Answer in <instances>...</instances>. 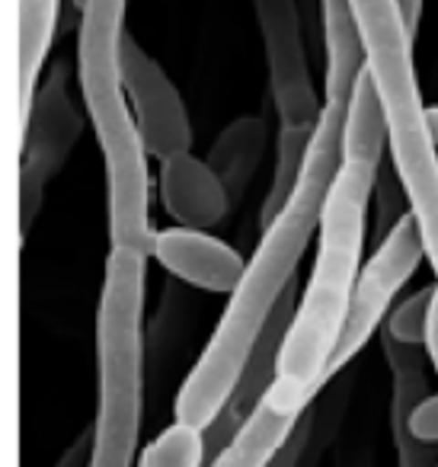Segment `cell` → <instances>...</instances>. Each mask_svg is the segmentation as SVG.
I'll return each mask as SVG.
<instances>
[{"label": "cell", "instance_id": "obj_1", "mask_svg": "<svg viewBox=\"0 0 438 467\" xmlns=\"http://www.w3.org/2000/svg\"><path fill=\"white\" fill-rule=\"evenodd\" d=\"M323 4V116L310 138L308 161L297 176V186L285 208L263 227L256 250L246 260L237 288L227 298V307L208 339L205 352L182 381L173 413L180 422L208 429L218 420L221 407L231 397L253 346L259 343L266 324L278 301L295 285L297 263L308 254V244L320 227L329 186L342 163V129L352 99L355 80L365 67L359 23L349 0H320Z\"/></svg>", "mask_w": 438, "mask_h": 467}, {"label": "cell", "instance_id": "obj_2", "mask_svg": "<svg viewBox=\"0 0 438 467\" xmlns=\"http://www.w3.org/2000/svg\"><path fill=\"white\" fill-rule=\"evenodd\" d=\"M381 167L384 161L342 154L317 227L314 269L285 337L276 384L266 397V403L278 413L304 416V410L329 388L327 371L361 275L368 199L374 195Z\"/></svg>", "mask_w": 438, "mask_h": 467}, {"label": "cell", "instance_id": "obj_3", "mask_svg": "<svg viewBox=\"0 0 438 467\" xmlns=\"http://www.w3.org/2000/svg\"><path fill=\"white\" fill-rule=\"evenodd\" d=\"M78 10V80L93 135L103 150L110 244L112 250H138L151 256L157 241L151 224V154L119 67L125 0H80Z\"/></svg>", "mask_w": 438, "mask_h": 467}, {"label": "cell", "instance_id": "obj_4", "mask_svg": "<svg viewBox=\"0 0 438 467\" xmlns=\"http://www.w3.org/2000/svg\"><path fill=\"white\" fill-rule=\"evenodd\" d=\"M359 23L365 71L384 106L391 161L410 195L422 234L425 260L438 275V144L432 138L419 80L412 71V39L397 14V0H349Z\"/></svg>", "mask_w": 438, "mask_h": 467}, {"label": "cell", "instance_id": "obj_5", "mask_svg": "<svg viewBox=\"0 0 438 467\" xmlns=\"http://www.w3.org/2000/svg\"><path fill=\"white\" fill-rule=\"evenodd\" d=\"M148 256L110 250L97 307V420L90 467H131L144 422Z\"/></svg>", "mask_w": 438, "mask_h": 467}, {"label": "cell", "instance_id": "obj_6", "mask_svg": "<svg viewBox=\"0 0 438 467\" xmlns=\"http://www.w3.org/2000/svg\"><path fill=\"white\" fill-rule=\"evenodd\" d=\"M425 256L422 234L412 214H406L384 241L374 247V256L368 260V266L361 269L359 285H355L352 305H349V317L342 327V339L333 352L329 362V384L352 365V358L368 346V339L378 333L381 320L387 317L393 298L400 295V288L410 282V275L416 273L419 260Z\"/></svg>", "mask_w": 438, "mask_h": 467}, {"label": "cell", "instance_id": "obj_7", "mask_svg": "<svg viewBox=\"0 0 438 467\" xmlns=\"http://www.w3.org/2000/svg\"><path fill=\"white\" fill-rule=\"evenodd\" d=\"M259 36L269 65V99L276 106L278 129L314 131L323 116V99L310 80L308 46L297 0H253Z\"/></svg>", "mask_w": 438, "mask_h": 467}, {"label": "cell", "instance_id": "obj_8", "mask_svg": "<svg viewBox=\"0 0 438 467\" xmlns=\"http://www.w3.org/2000/svg\"><path fill=\"white\" fill-rule=\"evenodd\" d=\"M119 67H122V84L131 109H135L141 138L148 144V154L167 161L182 150H193V125H189L186 106H182L173 80L131 39L129 29L119 42Z\"/></svg>", "mask_w": 438, "mask_h": 467}, {"label": "cell", "instance_id": "obj_9", "mask_svg": "<svg viewBox=\"0 0 438 467\" xmlns=\"http://www.w3.org/2000/svg\"><path fill=\"white\" fill-rule=\"evenodd\" d=\"M295 285L285 292V298L278 301V307L272 311L269 324H266L259 343L253 346L250 358H246V365H244V371H240L237 384H234L231 397H227V403L221 407L218 420L205 429L208 461H214L227 445H231L234 435H237L240 429L246 426V420L263 407V400L269 397L272 384H276L278 356H282L285 337H288L291 320H295V311H297V288Z\"/></svg>", "mask_w": 438, "mask_h": 467}, {"label": "cell", "instance_id": "obj_10", "mask_svg": "<svg viewBox=\"0 0 438 467\" xmlns=\"http://www.w3.org/2000/svg\"><path fill=\"white\" fill-rule=\"evenodd\" d=\"M80 131H84V119H80V109L71 99L68 65L55 61L42 78L29 122L23 129V161L36 163L48 176H55L68 163Z\"/></svg>", "mask_w": 438, "mask_h": 467}, {"label": "cell", "instance_id": "obj_11", "mask_svg": "<svg viewBox=\"0 0 438 467\" xmlns=\"http://www.w3.org/2000/svg\"><path fill=\"white\" fill-rule=\"evenodd\" d=\"M154 256L173 279L195 285L202 292H224L231 295L237 288L240 275L246 269V260L224 241L212 237L195 227H167L157 231Z\"/></svg>", "mask_w": 438, "mask_h": 467}, {"label": "cell", "instance_id": "obj_12", "mask_svg": "<svg viewBox=\"0 0 438 467\" xmlns=\"http://www.w3.org/2000/svg\"><path fill=\"white\" fill-rule=\"evenodd\" d=\"M161 199L176 224L195 231L221 224L234 205L221 176L208 167V161L193 157V150L161 161Z\"/></svg>", "mask_w": 438, "mask_h": 467}, {"label": "cell", "instance_id": "obj_13", "mask_svg": "<svg viewBox=\"0 0 438 467\" xmlns=\"http://www.w3.org/2000/svg\"><path fill=\"white\" fill-rule=\"evenodd\" d=\"M269 144V125L263 116H240L218 135V141L208 150V167L221 176V182L231 192V202H240L256 176L259 163Z\"/></svg>", "mask_w": 438, "mask_h": 467}, {"label": "cell", "instance_id": "obj_14", "mask_svg": "<svg viewBox=\"0 0 438 467\" xmlns=\"http://www.w3.org/2000/svg\"><path fill=\"white\" fill-rule=\"evenodd\" d=\"M61 0H20V131L26 129L42 84L48 48L58 29Z\"/></svg>", "mask_w": 438, "mask_h": 467}, {"label": "cell", "instance_id": "obj_15", "mask_svg": "<svg viewBox=\"0 0 438 467\" xmlns=\"http://www.w3.org/2000/svg\"><path fill=\"white\" fill-rule=\"evenodd\" d=\"M297 420L301 416L278 413L276 407L263 400V407L246 420V426L234 435V441L218 458L208 461V467H269V461L276 458V451L297 426Z\"/></svg>", "mask_w": 438, "mask_h": 467}, {"label": "cell", "instance_id": "obj_16", "mask_svg": "<svg viewBox=\"0 0 438 467\" xmlns=\"http://www.w3.org/2000/svg\"><path fill=\"white\" fill-rule=\"evenodd\" d=\"M352 394H355V375L346 368L342 371V381L329 384L320 400L310 403V439L301 461H297V467H323V461L333 451L336 439L342 432Z\"/></svg>", "mask_w": 438, "mask_h": 467}, {"label": "cell", "instance_id": "obj_17", "mask_svg": "<svg viewBox=\"0 0 438 467\" xmlns=\"http://www.w3.org/2000/svg\"><path fill=\"white\" fill-rule=\"evenodd\" d=\"M205 461H208L205 429L176 420L173 426H167L144 448L138 467H202Z\"/></svg>", "mask_w": 438, "mask_h": 467}, {"label": "cell", "instance_id": "obj_18", "mask_svg": "<svg viewBox=\"0 0 438 467\" xmlns=\"http://www.w3.org/2000/svg\"><path fill=\"white\" fill-rule=\"evenodd\" d=\"M374 244H381L406 214H412L410 195H406L403 182H400L397 170L381 167L378 182H374Z\"/></svg>", "mask_w": 438, "mask_h": 467}, {"label": "cell", "instance_id": "obj_19", "mask_svg": "<svg viewBox=\"0 0 438 467\" xmlns=\"http://www.w3.org/2000/svg\"><path fill=\"white\" fill-rule=\"evenodd\" d=\"M432 295H435V285L419 288L416 295H410L403 305H397L391 311L387 333H391L397 343H403V346H422L425 343V324H429Z\"/></svg>", "mask_w": 438, "mask_h": 467}, {"label": "cell", "instance_id": "obj_20", "mask_svg": "<svg viewBox=\"0 0 438 467\" xmlns=\"http://www.w3.org/2000/svg\"><path fill=\"white\" fill-rule=\"evenodd\" d=\"M48 180H52V176H48L46 170H39L29 161H20V237L23 241L33 234L36 221H39Z\"/></svg>", "mask_w": 438, "mask_h": 467}, {"label": "cell", "instance_id": "obj_21", "mask_svg": "<svg viewBox=\"0 0 438 467\" xmlns=\"http://www.w3.org/2000/svg\"><path fill=\"white\" fill-rule=\"evenodd\" d=\"M308 439H310V407L304 410V416L297 420V426L291 429V435L282 441V448H278L276 458L269 461V467H297L304 448H308Z\"/></svg>", "mask_w": 438, "mask_h": 467}, {"label": "cell", "instance_id": "obj_22", "mask_svg": "<svg viewBox=\"0 0 438 467\" xmlns=\"http://www.w3.org/2000/svg\"><path fill=\"white\" fill-rule=\"evenodd\" d=\"M90 458H93V429H84V432L71 441V448L61 454L55 467H90Z\"/></svg>", "mask_w": 438, "mask_h": 467}, {"label": "cell", "instance_id": "obj_23", "mask_svg": "<svg viewBox=\"0 0 438 467\" xmlns=\"http://www.w3.org/2000/svg\"><path fill=\"white\" fill-rule=\"evenodd\" d=\"M425 352H429L432 368L438 371V285H435V295H432L429 324H425Z\"/></svg>", "mask_w": 438, "mask_h": 467}, {"label": "cell", "instance_id": "obj_24", "mask_svg": "<svg viewBox=\"0 0 438 467\" xmlns=\"http://www.w3.org/2000/svg\"><path fill=\"white\" fill-rule=\"evenodd\" d=\"M397 14H400V20H403L406 36L416 39L419 16H422V0H397Z\"/></svg>", "mask_w": 438, "mask_h": 467}, {"label": "cell", "instance_id": "obj_25", "mask_svg": "<svg viewBox=\"0 0 438 467\" xmlns=\"http://www.w3.org/2000/svg\"><path fill=\"white\" fill-rule=\"evenodd\" d=\"M336 467H374V451L359 441V445H352L346 454H339Z\"/></svg>", "mask_w": 438, "mask_h": 467}, {"label": "cell", "instance_id": "obj_26", "mask_svg": "<svg viewBox=\"0 0 438 467\" xmlns=\"http://www.w3.org/2000/svg\"><path fill=\"white\" fill-rule=\"evenodd\" d=\"M425 116H429L432 138H435V144H438V106H425Z\"/></svg>", "mask_w": 438, "mask_h": 467}]
</instances>
